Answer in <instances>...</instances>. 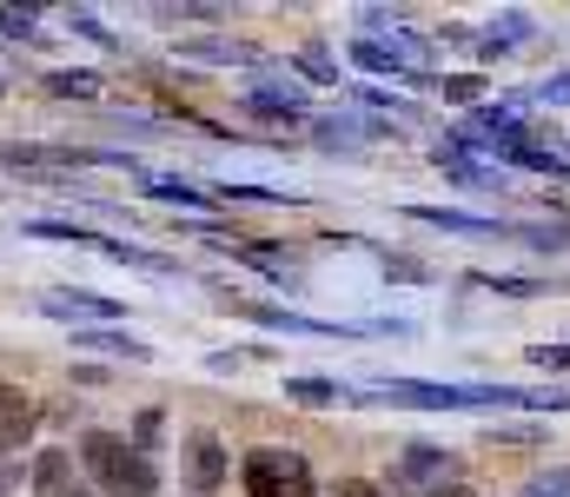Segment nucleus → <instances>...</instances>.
<instances>
[{"label":"nucleus","mask_w":570,"mask_h":497,"mask_svg":"<svg viewBox=\"0 0 570 497\" xmlns=\"http://www.w3.org/2000/svg\"><path fill=\"white\" fill-rule=\"evenodd\" d=\"M80 471H87V485L100 497H153L159 491V471H153V458H140L127 438H114V431H87L80 438Z\"/></svg>","instance_id":"nucleus-1"},{"label":"nucleus","mask_w":570,"mask_h":497,"mask_svg":"<svg viewBox=\"0 0 570 497\" xmlns=\"http://www.w3.org/2000/svg\"><path fill=\"white\" fill-rule=\"evenodd\" d=\"M239 485H246V497H318L312 465H305L298 451H285V445L246 451V458H239Z\"/></svg>","instance_id":"nucleus-2"},{"label":"nucleus","mask_w":570,"mask_h":497,"mask_svg":"<svg viewBox=\"0 0 570 497\" xmlns=\"http://www.w3.org/2000/svg\"><path fill=\"white\" fill-rule=\"evenodd\" d=\"M458 451H444V445H405L399 451V465H392V478H399V491L405 497H444L458 491Z\"/></svg>","instance_id":"nucleus-3"},{"label":"nucleus","mask_w":570,"mask_h":497,"mask_svg":"<svg viewBox=\"0 0 570 497\" xmlns=\"http://www.w3.org/2000/svg\"><path fill=\"white\" fill-rule=\"evenodd\" d=\"M33 497H100L94 485H87V471L73 465V451H40L33 458Z\"/></svg>","instance_id":"nucleus-4"},{"label":"nucleus","mask_w":570,"mask_h":497,"mask_svg":"<svg viewBox=\"0 0 570 497\" xmlns=\"http://www.w3.org/2000/svg\"><path fill=\"white\" fill-rule=\"evenodd\" d=\"M40 431V405L27 398V391H13V385H0V458H13L27 438Z\"/></svg>","instance_id":"nucleus-5"},{"label":"nucleus","mask_w":570,"mask_h":497,"mask_svg":"<svg viewBox=\"0 0 570 497\" xmlns=\"http://www.w3.org/2000/svg\"><path fill=\"white\" fill-rule=\"evenodd\" d=\"M40 312H53V319H87L94 331H100V319H127L114 299H100V292H67V286H60V292H47V299H40Z\"/></svg>","instance_id":"nucleus-6"},{"label":"nucleus","mask_w":570,"mask_h":497,"mask_svg":"<svg viewBox=\"0 0 570 497\" xmlns=\"http://www.w3.org/2000/svg\"><path fill=\"white\" fill-rule=\"evenodd\" d=\"M186 485L199 497H213L219 485H226V445L213 438V431H199L193 438V458H186Z\"/></svg>","instance_id":"nucleus-7"},{"label":"nucleus","mask_w":570,"mask_h":497,"mask_svg":"<svg viewBox=\"0 0 570 497\" xmlns=\"http://www.w3.org/2000/svg\"><path fill=\"white\" fill-rule=\"evenodd\" d=\"M246 113H266V120H285V127H292V120L305 113V93L285 87V80H259V87L246 93Z\"/></svg>","instance_id":"nucleus-8"},{"label":"nucleus","mask_w":570,"mask_h":497,"mask_svg":"<svg viewBox=\"0 0 570 497\" xmlns=\"http://www.w3.org/2000/svg\"><path fill=\"white\" fill-rule=\"evenodd\" d=\"M425 226H444V232H471V239H498V232H511V226H498V219H471V212H444V206H412Z\"/></svg>","instance_id":"nucleus-9"},{"label":"nucleus","mask_w":570,"mask_h":497,"mask_svg":"<svg viewBox=\"0 0 570 497\" xmlns=\"http://www.w3.org/2000/svg\"><path fill=\"white\" fill-rule=\"evenodd\" d=\"M80 345H87V351H107V358H127V365H146V358H153V351H146L140 338H127V331H80Z\"/></svg>","instance_id":"nucleus-10"},{"label":"nucleus","mask_w":570,"mask_h":497,"mask_svg":"<svg viewBox=\"0 0 570 497\" xmlns=\"http://www.w3.org/2000/svg\"><path fill=\"white\" fill-rule=\"evenodd\" d=\"M146 192H153V199H179L186 212H206V206H213V192H199V186H186V179H159V172H146Z\"/></svg>","instance_id":"nucleus-11"},{"label":"nucleus","mask_w":570,"mask_h":497,"mask_svg":"<svg viewBox=\"0 0 570 497\" xmlns=\"http://www.w3.org/2000/svg\"><path fill=\"white\" fill-rule=\"evenodd\" d=\"M179 53H193V60H206V67H226V60H259L253 47H239V40H186Z\"/></svg>","instance_id":"nucleus-12"},{"label":"nucleus","mask_w":570,"mask_h":497,"mask_svg":"<svg viewBox=\"0 0 570 497\" xmlns=\"http://www.w3.org/2000/svg\"><path fill=\"white\" fill-rule=\"evenodd\" d=\"M47 93L53 100H100V80L94 73H47Z\"/></svg>","instance_id":"nucleus-13"},{"label":"nucleus","mask_w":570,"mask_h":497,"mask_svg":"<svg viewBox=\"0 0 570 497\" xmlns=\"http://www.w3.org/2000/svg\"><path fill=\"white\" fill-rule=\"evenodd\" d=\"M285 398L292 405H338V385L332 378H285Z\"/></svg>","instance_id":"nucleus-14"},{"label":"nucleus","mask_w":570,"mask_h":497,"mask_svg":"<svg viewBox=\"0 0 570 497\" xmlns=\"http://www.w3.org/2000/svg\"><path fill=\"white\" fill-rule=\"evenodd\" d=\"M159 438H166V411H140V418H134V451L146 458Z\"/></svg>","instance_id":"nucleus-15"},{"label":"nucleus","mask_w":570,"mask_h":497,"mask_svg":"<svg viewBox=\"0 0 570 497\" xmlns=\"http://www.w3.org/2000/svg\"><path fill=\"white\" fill-rule=\"evenodd\" d=\"M352 60H358L365 73H392V67H399V60H392V47H379V40H358V47H352Z\"/></svg>","instance_id":"nucleus-16"},{"label":"nucleus","mask_w":570,"mask_h":497,"mask_svg":"<svg viewBox=\"0 0 570 497\" xmlns=\"http://www.w3.org/2000/svg\"><path fill=\"white\" fill-rule=\"evenodd\" d=\"M298 73H305L312 87H338V67H332L325 53H298Z\"/></svg>","instance_id":"nucleus-17"},{"label":"nucleus","mask_w":570,"mask_h":497,"mask_svg":"<svg viewBox=\"0 0 570 497\" xmlns=\"http://www.w3.org/2000/svg\"><path fill=\"white\" fill-rule=\"evenodd\" d=\"M444 100H451V107H464V100H484V80H478V73H451V80H444Z\"/></svg>","instance_id":"nucleus-18"},{"label":"nucleus","mask_w":570,"mask_h":497,"mask_svg":"<svg viewBox=\"0 0 570 497\" xmlns=\"http://www.w3.org/2000/svg\"><path fill=\"white\" fill-rule=\"evenodd\" d=\"M518 497H570V471H544V478H531Z\"/></svg>","instance_id":"nucleus-19"},{"label":"nucleus","mask_w":570,"mask_h":497,"mask_svg":"<svg viewBox=\"0 0 570 497\" xmlns=\"http://www.w3.org/2000/svg\"><path fill=\"white\" fill-rule=\"evenodd\" d=\"M318 497H392V491H379L372 478H338V491H318Z\"/></svg>","instance_id":"nucleus-20"},{"label":"nucleus","mask_w":570,"mask_h":497,"mask_svg":"<svg viewBox=\"0 0 570 497\" xmlns=\"http://www.w3.org/2000/svg\"><path fill=\"white\" fill-rule=\"evenodd\" d=\"M531 365H570V345H531Z\"/></svg>","instance_id":"nucleus-21"},{"label":"nucleus","mask_w":570,"mask_h":497,"mask_svg":"<svg viewBox=\"0 0 570 497\" xmlns=\"http://www.w3.org/2000/svg\"><path fill=\"white\" fill-rule=\"evenodd\" d=\"M0 33H20V40H27V33H33V20H27V13H0Z\"/></svg>","instance_id":"nucleus-22"},{"label":"nucleus","mask_w":570,"mask_h":497,"mask_svg":"<svg viewBox=\"0 0 570 497\" xmlns=\"http://www.w3.org/2000/svg\"><path fill=\"white\" fill-rule=\"evenodd\" d=\"M544 100H570V73H564V80H551V87H544Z\"/></svg>","instance_id":"nucleus-23"},{"label":"nucleus","mask_w":570,"mask_h":497,"mask_svg":"<svg viewBox=\"0 0 570 497\" xmlns=\"http://www.w3.org/2000/svg\"><path fill=\"white\" fill-rule=\"evenodd\" d=\"M13 478H20V471H13V465H7V458H0V497L13 491Z\"/></svg>","instance_id":"nucleus-24"},{"label":"nucleus","mask_w":570,"mask_h":497,"mask_svg":"<svg viewBox=\"0 0 570 497\" xmlns=\"http://www.w3.org/2000/svg\"><path fill=\"white\" fill-rule=\"evenodd\" d=\"M444 497H471V491H464V485H458V491H444Z\"/></svg>","instance_id":"nucleus-25"}]
</instances>
